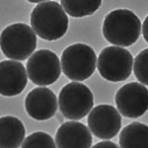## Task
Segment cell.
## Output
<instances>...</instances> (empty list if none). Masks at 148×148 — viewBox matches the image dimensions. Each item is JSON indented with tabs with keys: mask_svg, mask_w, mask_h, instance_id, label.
Here are the masks:
<instances>
[{
	"mask_svg": "<svg viewBox=\"0 0 148 148\" xmlns=\"http://www.w3.org/2000/svg\"><path fill=\"white\" fill-rule=\"evenodd\" d=\"M31 27L42 40H56L67 32L68 17L58 2L42 1L33 9Z\"/></svg>",
	"mask_w": 148,
	"mask_h": 148,
	"instance_id": "1",
	"label": "cell"
},
{
	"mask_svg": "<svg viewBox=\"0 0 148 148\" xmlns=\"http://www.w3.org/2000/svg\"><path fill=\"white\" fill-rule=\"evenodd\" d=\"M142 31L139 18L128 9H116L105 17L103 35L110 44L119 47L132 46Z\"/></svg>",
	"mask_w": 148,
	"mask_h": 148,
	"instance_id": "2",
	"label": "cell"
},
{
	"mask_svg": "<svg viewBox=\"0 0 148 148\" xmlns=\"http://www.w3.org/2000/svg\"><path fill=\"white\" fill-rule=\"evenodd\" d=\"M1 51L12 60H25L31 57L37 47V36L27 24L16 23L1 33Z\"/></svg>",
	"mask_w": 148,
	"mask_h": 148,
	"instance_id": "3",
	"label": "cell"
},
{
	"mask_svg": "<svg viewBox=\"0 0 148 148\" xmlns=\"http://www.w3.org/2000/svg\"><path fill=\"white\" fill-rule=\"evenodd\" d=\"M97 56L88 45L74 44L66 47L61 54V70L73 82L88 79L96 70Z\"/></svg>",
	"mask_w": 148,
	"mask_h": 148,
	"instance_id": "4",
	"label": "cell"
},
{
	"mask_svg": "<svg viewBox=\"0 0 148 148\" xmlns=\"http://www.w3.org/2000/svg\"><path fill=\"white\" fill-rule=\"evenodd\" d=\"M94 105V96L86 85L71 82L61 89L58 95V106L64 118L79 121L90 114Z\"/></svg>",
	"mask_w": 148,
	"mask_h": 148,
	"instance_id": "5",
	"label": "cell"
},
{
	"mask_svg": "<svg viewBox=\"0 0 148 148\" xmlns=\"http://www.w3.org/2000/svg\"><path fill=\"white\" fill-rule=\"evenodd\" d=\"M133 57L127 49L112 46L105 47L99 54L97 68L104 79L121 82L130 77L132 71Z\"/></svg>",
	"mask_w": 148,
	"mask_h": 148,
	"instance_id": "6",
	"label": "cell"
},
{
	"mask_svg": "<svg viewBox=\"0 0 148 148\" xmlns=\"http://www.w3.org/2000/svg\"><path fill=\"white\" fill-rule=\"evenodd\" d=\"M28 77L34 84L47 86L58 80L61 65L58 56L49 49L34 52L26 64Z\"/></svg>",
	"mask_w": 148,
	"mask_h": 148,
	"instance_id": "7",
	"label": "cell"
},
{
	"mask_svg": "<svg viewBox=\"0 0 148 148\" xmlns=\"http://www.w3.org/2000/svg\"><path fill=\"white\" fill-rule=\"evenodd\" d=\"M114 102L118 111L128 119H137L148 110V90L139 82H130L118 90Z\"/></svg>",
	"mask_w": 148,
	"mask_h": 148,
	"instance_id": "8",
	"label": "cell"
},
{
	"mask_svg": "<svg viewBox=\"0 0 148 148\" xmlns=\"http://www.w3.org/2000/svg\"><path fill=\"white\" fill-rule=\"evenodd\" d=\"M90 131L100 139L109 140L116 136L121 127L120 112L111 105H98L88 116Z\"/></svg>",
	"mask_w": 148,
	"mask_h": 148,
	"instance_id": "9",
	"label": "cell"
},
{
	"mask_svg": "<svg viewBox=\"0 0 148 148\" xmlns=\"http://www.w3.org/2000/svg\"><path fill=\"white\" fill-rule=\"evenodd\" d=\"M58 100L53 92L47 87H37L25 99L26 112L37 121H46L56 114Z\"/></svg>",
	"mask_w": 148,
	"mask_h": 148,
	"instance_id": "10",
	"label": "cell"
},
{
	"mask_svg": "<svg viewBox=\"0 0 148 148\" xmlns=\"http://www.w3.org/2000/svg\"><path fill=\"white\" fill-rule=\"evenodd\" d=\"M27 69L19 61L4 60L0 63V92L3 96H17L26 88Z\"/></svg>",
	"mask_w": 148,
	"mask_h": 148,
	"instance_id": "11",
	"label": "cell"
},
{
	"mask_svg": "<svg viewBox=\"0 0 148 148\" xmlns=\"http://www.w3.org/2000/svg\"><path fill=\"white\" fill-rule=\"evenodd\" d=\"M57 148H91L92 132L77 121L63 123L56 134Z\"/></svg>",
	"mask_w": 148,
	"mask_h": 148,
	"instance_id": "12",
	"label": "cell"
},
{
	"mask_svg": "<svg viewBox=\"0 0 148 148\" xmlns=\"http://www.w3.org/2000/svg\"><path fill=\"white\" fill-rule=\"evenodd\" d=\"M0 131L1 148H19L26 139L25 126L15 116H2L0 120Z\"/></svg>",
	"mask_w": 148,
	"mask_h": 148,
	"instance_id": "13",
	"label": "cell"
},
{
	"mask_svg": "<svg viewBox=\"0 0 148 148\" xmlns=\"http://www.w3.org/2000/svg\"><path fill=\"white\" fill-rule=\"evenodd\" d=\"M121 148H148V125L134 121L120 132Z\"/></svg>",
	"mask_w": 148,
	"mask_h": 148,
	"instance_id": "14",
	"label": "cell"
},
{
	"mask_svg": "<svg viewBox=\"0 0 148 148\" xmlns=\"http://www.w3.org/2000/svg\"><path fill=\"white\" fill-rule=\"evenodd\" d=\"M102 1H72V0H62L60 5L62 6L66 14L74 18H81L92 15L100 8Z\"/></svg>",
	"mask_w": 148,
	"mask_h": 148,
	"instance_id": "15",
	"label": "cell"
},
{
	"mask_svg": "<svg viewBox=\"0 0 148 148\" xmlns=\"http://www.w3.org/2000/svg\"><path fill=\"white\" fill-rule=\"evenodd\" d=\"M21 148H57V146L49 134L37 131L26 137Z\"/></svg>",
	"mask_w": 148,
	"mask_h": 148,
	"instance_id": "16",
	"label": "cell"
},
{
	"mask_svg": "<svg viewBox=\"0 0 148 148\" xmlns=\"http://www.w3.org/2000/svg\"><path fill=\"white\" fill-rule=\"evenodd\" d=\"M133 72L143 85H148V49H143L133 60Z\"/></svg>",
	"mask_w": 148,
	"mask_h": 148,
	"instance_id": "17",
	"label": "cell"
},
{
	"mask_svg": "<svg viewBox=\"0 0 148 148\" xmlns=\"http://www.w3.org/2000/svg\"><path fill=\"white\" fill-rule=\"evenodd\" d=\"M91 148H121V147H119V145L116 144V143L109 141V140H105V141H101L97 143V144H95Z\"/></svg>",
	"mask_w": 148,
	"mask_h": 148,
	"instance_id": "18",
	"label": "cell"
},
{
	"mask_svg": "<svg viewBox=\"0 0 148 148\" xmlns=\"http://www.w3.org/2000/svg\"><path fill=\"white\" fill-rule=\"evenodd\" d=\"M142 35H143V38L144 40H146V42L148 44V16L145 18V20L143 21V24H142Z\"/></svg>",
	"mask_w": 148,
	"mask_h": 148,
	"instance_id": "19",
	"label": "cell"
},
{
	"mask_svg": "<svg viewBox=\"0 0 148 148\" xmlns=\"http://www.w3.org/2000/svg\"><path fill=\"white\" fill-rule=\"evenodd\" d=\"M56 114V118L59 123H63V118H62V116H61L62 114Z\"/></svg>",
	"mask_w": 148,
	"mask_h": 148,
	"instance_id": "20",
	"label": "cell"
}]
</instances>
